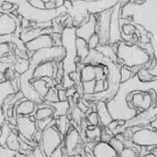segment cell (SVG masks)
<instances>
[{
	"label": "cell",
	"instance_id": "obj_1",
	"mask_svg": "<svg viewBox=\"0 0 157 157\" xmlns=\"http://www.w3.org/2000/svg\"><path fill=\"white\" fill-rule=\"evenodd\" d=\"M117 62L116 63L122 66H144L151 60L148 53L137 43L128 45L123 41H120L117 45Z\"/></svg>",
	"mask_w": 157,
	"mask_h": 157
},
{
	"label": "cell",
	"instance_id": "obj_2",
	"mask_svg": "<svg viewBox=\"0 0 157 157\" xmlns=\"http://www.w3.org/2000/svg\"><path fill=\"white\" fill-rule=\"evenodd\" d=\"M75 28L66 27L61 33L62 46L65 51L64 58L62 61L64 74H70L76 70V50H75Z\"/></svg>",
	"mask_w": 157,
	"mask_h": 157
},
{
	"label": "cell",
	"instance_id": "obj_3",
	"mask_svg": "<svg viewBox=\"0 0 157 157\" xmlns=\"http://www.w3.org/2000/svg\"><path fill=\"white\" fill-rule=\"evenodd\" d=\"M65 51L62 45L52 46L38 50L32 53L29 60V67L35 68L39 63L45 62H62L64 58Z\"/></svg>",
	"mask_w": 157,
	"mask_h": 157
},
{
	"label": "cell",
	"instance_id": "obj_4",
	"mask_svg": "<svg viewBox=\"0 0 157 157\" xmlns=\"http://www.w3.org/2000/svg\"><path fill=\"white\" fill-rule=\"evenodd\" d=\"M63 142V136L53 125L48 126L42 131L41 135V154L44 157H50L52 153L61 145Z\"/></svg>",
	"mask_w": 157,
	"mask_h": 157
},
{
	"label": "cell",
	"instance_id": "obj_5",
	"mask_svg": "<svg viewBox=\"0 0 157 157\" xmlns=\"http://www.w3.org/2000/svg\"><path fill=\"white\" fill-rule=\"evenodd\" d=\"M121 6L118 3L111 8L110 13V20H109V44H117L121 40V25H120V17H121Z\"/></svg>",
	"mask_w": 157,
	"mask_h": 157
},
{
	"label": "cell",
	"instance_id": "obj_6",
	"mask_svg": "<svg viewBox=\"0 0 157 157\" xmlns=\"http://www.w3.org/2000/svg\"><path fill=\"white\" fill-rule=\"evenodd\" d=\"M110 13H111V8L102 11L99 14L96 15L97 17L96 33L99 38L100 44H109Z\"/></svg>",
	"mask_w": 157,
	"mask_h": 157
},
{
	"label": "cell",
	"instance_id": "obj_7",
	"mask_svg": "<svg viewBox=\"0 0 157 157\" xmlns=\"http://www.w3.org/2000/svg\"><path fill=\"white\" fill-rule=\"evenodd\" d=\"M132 141L138 146H156V131L151 128L139 129L133 132Z\"/></svg>",
	"mask_w": 157,
	"mask_h": 157
},
{
	"label": "cell",
	"instance_id": "obj_8",
	"mask_svg": "<svg viewBox=\"0 0 157 157\" xmlns=\"http://www.w3.org/2000/svg\"><path fill=\"white\" fill-rule=\"evenodd\" d=\"M16 124L17 127V130L20 133V136L23 138L31 141L34 132L37 131L36 128V120L35 117L29 116H18L16 121Z\"/></svg>",
	"mask_w": 157,
	"mask_h": 157
},
{
	"label": "cell",
	"instance_id": "obj_9",
	"mask_svg": "<svg viewBox=\"0 0 157 157\" xmlns=\"http://www.w3.org/2000/svg\"><path fill=\"white\" fill-rule=\"evenodd\" d=\"M52 46H54V44L51 37V34H41L39 37L35 38L34 40L27 42L25 44V49L27 51V53L29 59L34 52L43 49V48L52 47Z\"/></svg>",
	"mask_w": 157,
	"mask_h": 157
},
{
	"label": "cell",
	"instance_id": "obj_10",
	"mask_svg": "<svg viewBox=\"0 0 157 157\" xmlns=\"http://www.w3.org/2000/svg\"><path fill=\"white\" fill-rule=\"evenodd\" d=\"M97 17L96 15H89L88 18L82 22L77 28H75V36L87 41V40L96 33Z\"/></svg>",
	"mask_w": 157,
	"mask_h": 157
},
{
	"label": "cell",
	"instance_id": "obj_11",
	"mask_svg": "<svg viewBox=\"0 0 157 157\" xmlns=\"http://www.w3.org/2000/svg\"><path fill=\"white\" fill-rule=\"evenodd\" d=\"M57 72V63L56 62H45L39 63L33 70L32 78L39 79L44 77L55 78Z\"/></svg>",
	"mask_w": 157,
	"mask_h": 157
},
{
	"label": "cell",
	"instance_id": "obj_12",
	"mask_svg": "<svg viewBox=\"0 0 157 157\" xmlns=\"http://www.w3.org/2000/svg\"><path fill=\"white\" fill-rule=\"evenodd\" d=\"M94 157H118V153L109 143L98 142L94 145L92 150Z\"/></svg>",
	"mask_w": 157,
	"mask_h": 157
},
{
	"label": "cell",
	"instance_id": "obj_13",
	"mask_svg": "<svg viewBox=\"0 0 157 157\" xmlns=\"http://www.w3.org/2000/svg\"><path fill=\"white\" fill-rule=\"evenodd\" d=\"M53 30H52L51 28L48 29H40V28H34V29H25L24 30L21 31L19 34V39L23 43H27L35 38L39 37L41 34H51L52 33Z\"/></svg>",
	"mask_w": 157,
	"mask_h": 157
},
{
	"label": "cell",
	"instance_id": "obj_14",
	"mask_svg": "<svg viewBox=\"0 0 157 157\" xmlns=\"http://www.w3.org/2000/svg\"><path fill=\"white\" fill-rule=\"evenodd\" d=\"M35 109H36V103L23 97L20 98L19 101L16 102L15 111L16 114L18 116H29L32 115Z\"/></svg>",
	"mask_w": 157,
	"mask_h": 157
},
{
	"label": "cell",
	"instance_id": "obj_15",
	"mask_svg": "<svg viewBox=\"0 0 157 157\" xmlns=\"http://www.w3.org/2000/svg\"><path fill=\"white\" fill-rule=\"evenodd\" d=\"M80 141V134L78 131L75 128H71L70 131L66 132L65 140H64V151L71 154L73 153Z\"/></svg>",
	"mask_w": 157,
	"mask_h": 157
},
{
	"label": "cell",
	"instance_id": "obj_16",
	"mask_svg": "<svg viewBox=\"0 0 157 157\" xmlns=\"http://www.w3.org/2000/svg\"><path fill=\"white\" fill-rule=\"evenodd\" d=\"M97 114L98 116L99 119V123L102 126H108L112 121L113 119L111 118L108 107H107V103L103 100L98 101V103L97 104Z\"/></svg>",
	"mask_w": 157,
	"mask_h": 157
},
{
	"label": "cell",
	"instance_id": "obj_17",
	"mask_svg": "<svg viewBox=\"0 0 157 157\" xmlns=\"http://www.w3.org/2000/svg\"><path fill=\"white\" fill-rule=\"evenodd\" d=\"M16 23L8 14H3L0 16V35L12 34L16 30Z\"/></svg>",
	"mask_w": 157,
	"mask_h": 157
},
{
	"label": "cell",
	"instance_id": "obj_18",
	"mask_svg": "<svg viewBox=\"0 0 157 157\" xmlns=\"http://www.w3.org/2000/svg\"><path fill=\"white\" fill-rule=\"evenodd\" d=\"M75 50H76V56L80 59V61L83 63L86 57L87 56L89 52V48L87 46L86 40L77 38L75 39Z\"/></svg>",
	"mask_w": 157,
	"mask_h": 157
},
{
	"label": "cell",
	"instance_id": "obj_19",
	"mask_svg": "<svg viewBox=\"0 0 157 157\" xmlns=\"http://www.w3.org/2000/svg\"><path fill=\"white\" fill-rule=\"evenodd\" d=\"M53 113H54V109L50 105H40L36 110L34 117L36 121H40V120L53 117Z\"/></svg>",
	"mask_w": 157,
	"mask_h": 157
},
{
	"label": "cell",
	"instance_id": "obj_20",
	"mask_svg": "<svg viewBox=\"0 0 157 157\" xmlns=\"http://www.w3.org/2000/svg\"><path fill=\"white\" fill-rule=\"evenodd\" d=\"M34 88V90L38 93V95L43 99V98L45 97V95L47 94L49 87L46 84V82L44 81V79L42 78H39V79H33L31 78L29 81Z\"/></svg>",
	"mask_w": 157,
	"mask_h": 157
},
{
	"label": "cell",
	"instance_id": "obj_21",
	"mask_svg": "<svg viewBox=\"0 0 157 157\" xmlns=\"http://www.w3.org/2000/svg\"><path fill=\"white\" fill-rule=\"evenodd\" d=\"M47 105H50L51 107L53 108L54 113H53V118H57L60 116H64L66 115L68 109H69V103L68 101H57L54 103H48Z\"/></svg>",
	"mask_w": 157,
	"mask_h": 157
},
{
	"label": "cell",
	"instance_id": "obj_22",
	"mask_svg": "<svg viewBox=\"0 0 157 157\" xmlns=\"http://www.w3.org/2000/svg\"><path fill=\"white\" fill-rule=\"evenodd\" d=\"M80 78L82 82L95 80V65L85 64L80 70Z\"/></svg>",
	"mask_w": 157,
	"mask_h": 157
},
{
	"label": "cell",
	"instance_id": "obj_23",
	"mask_svg": "<svg viewBox=\"0 0 157 157\" xmlns=\"http://www.w3.org/2000/svg\"><path fill=\"white\" fill-rule=\"evenodd\" d=\"M55 124H56V129L61 133V135L66 134V132L69 131V129H68L69 128V121H68V119L65 115L57 117V119H55Z\"/></svg>",
	"mask_w": 157,
	"mask_h": 157
},
{
	"label": "cell",
	"instance_id": "obj_24",
	"mask_svg": "<svg viewBox=\"0 0 157 157\" xmlns=\"http://www.w3.org/2000/svg\"><path fill=\"white\" fill-rule=\"evenodd\" d=\"M101 129L98 126H88L86 131V136L91 141H98L100 142V135H101Z\"/></svg>",
	"mask_w": 157,
	"mask_h": 157
},
{
	"label": "cell",
	"instance_id": "obj_25",
	"mask_svg": "<svg viewBox=\"0 0 157 157\" xmlns=\"http://www.w3.org/2000/svg\"><path fill=\"white\" fill-rule=\"evenodd\" d=\"M29 68V59H19L14 64V71L18 75L24 74Z\"/></svg>",
	"mask_w": 157,
	"mask_h": 157
},
{
	"label": "cell",
	"instance_id": "obj_26",
	"mask_svg": "<svg viewBox=\"0 0 157 157\" xmlns=\"http://www.w3.org/2000/svg\"><path fill=\"white\" fill-rule=\"evenodd\" d=\"M136 75H137L138 79L141 82H144V83H148V82H152V81L156 80V77H155L152 75H150L148 69L144 68V66L140 69V71L138 72V74Z\"/></svg>",
	"mask_w": 157,
	"mask_h": 157
},
{
	"label": "cell",
	"instance_id": "obj_27",
	"mask_svg": "<svg viewBox=\"0 0 157 157\" xmlns=\"http://www.w3.org/2000/svg\"><path fill=\"white\" fill-rule=\"evenodd\" d=\"M43 100L46 104L54 103V102L59 101L58 100V95H57V89L55 87H50L47 94L43 98Z\"/></svg>",
	"mask_w": 157,
	"mask_h": 157
},
{
	"label": "cell",
	"instance_id": "obj_28",
	"mask_svg": "<svg viewBox=\"0 0 157 157\" xmlns=\"http://www.w3.org/2000/svg\"><path fill=\"white\" fill-rule=\"evenodd\" d=\"M6 143L7 144V146L10 151H16V150L19 149V144H18L17 137L12 132H10V134L8 135Z\"/></svg>",
	"mask_w": 157,
	"mask_h": 157
},
{
	"label": "cell",
	"instance_id": "obj_29",
	"mask_svg": "<svg viewBox=\"0 0 157 157\" xmlns=\"http://www.w3.org/2000/svg\"><path fill=\"white\" fill-rule=\"evenodd\" d=\"M132 76L133 75L131 72L130 67H127L124 65L121 66V68H120V82L121 83H124V82L130 80Z\"/></svg>",
	"mask_w": 157,
	"mask_h": 157
},
{
	"label": "cell",
	"instance_id": "obj_30",
	"mask_svg": "<svg viewBox=\"0 0 157 157\" xmlns=\"http://www.w3.org/2000/svg\"><path fill=\"white\" fill-rule=\"evenodd\" d=\"M109 87V83L106 79H101V80H96L95 83V88H94V94H98L101 93L105 90H107Z\"/></svg>",
	"mask_w": 157,
	"mask_h": 157
},
{
	"label": "cell",
	"instance_id": "obj_31",
	"mask_svg": "<svg viewBox=\"0 0 157 157\" xmlns=\"http://www.w3.org/2000/svg\"><path fill=\"white\" fill-rule=\"evenodd\" d=\"M95 83H96V80L82 82L83 94H84V95H92V94H94Z\"/></svg>",
	"mask_w": 157,
	"mask_h": 157
},
{
	"label": "cell",
	"instance_id": "obj_32",
	"mask_svg": "<svg viewBox=\"0 0 157 157\" xmlns=\"http://www.w3.org/2000/svg\"><path fill=\"white\" fill-rule=\"evenodd\" d=\"M87 46L89 48V50H95L98 47V45L100 44V40H99V38L98 36L97 33L93 34L88 40H87Z\"/></svg>",
	"mask_w": 157,
	"mask_h": 157
},
{
	"label": "cell",
	"instance_id": "obj_33",
	"mask_svg": "<svg viewBox=\"0 0 157 157\" xmlns=\"http://www.w3.org/2000/svg\"><path fill=\"white\" fill-rule=\"evenodd\" d=\"M109 144L112 146V148H113L118 154L124 148V144H123V142H121V140H119V139L116 138V137H112Z\"/></svg>",
	"mask_w": 157,
	"mask_h": 157
},
{
	"label": "cell",
	"instance_id": "obj_34",
	"mask_svg": "<svg viewBox=\"0 0 157 157\" xmlns=\"http://www.w3.org/2000/svg\"><path fill=\"white\" fill-rule=\"evenodd\" d=\"M121 30L122 33L127 34V35H133L136 31L135 25L133 23H126L123 24L121 28Z\"/></svg>",
	"mask_w": 157,
	"mask_h": 157
},
{
	"label": "cell",
	"instance_id": "obj_35",
	"mask_svg": "<svg viewBox=\"0 0 157 157\" xmlns=\"http://www.w3.org/2000/svg\"><path fill=\"white\" fill-rule=\"evenodd\" d=\"M119 157H138V153L132 148H126L124 147L119 154Z\"/></svg>",
	"mask_w": 157,
	"mask_h": 157
},
{
	"label": "cell",
	"instance_id": "obj_36",
	"mask_svg": "<svg viewBox=\"0 0 157 157\" xmlns=\"http://www.w3.org/2000/svg\"><path fill=\"white\" fill-rule=\"evenodd\" d=\"M60 83L62 84V86H63V87L64 89H67L69 87L75 86V82L72 80V78L69 76V74H64Z\"/></svg>",
	"mask_w": 157,
	"mask_h": 157
},
{
	"label": "cell",
	"instance_id": "obj_37",
	"mask_svg": "<svg viewBox=\"0 0 157 157\" xmlns=\"http://www.w3.org/2000/svg\"><path fill=\"white\" fill-rule=\"evenodd\" d=\"M86 121L89 126H98L99 124V119H98L97 112L94 111V112H91L90 114H88Z\"/></svg>",
	"mask_w": 157,
	"mask_h": 157
},
{
	"label": "cell",
	"instance_id": "obj_38",
	"mask_svg": "<svg viewBox=\"0 0 157 157\" xmlns=\"http://www.w3.org/2000/svg\"><path fill=\"white\" fill-rule=\"evenodd\" d=\"M107 76L104 74L103 70V65L98 64L95 65V80H101V79H106Z\"/></svg>",
	"mask_w": 157,
	"mask_h": 157
},
{
	"label": "cell",
	"instance_id": "obj_39",
	"mask_svg": "<svg viewBox=\"0 0 157 157\" xmlns=\"http://www.w3.org/2000/svg\"><path fill=\"white\" fill-rule=\"evenodd\" d=\"M1 131H2V134H1V137H0V144H6V139H7L8 135L10 134L11 131H10L9 127L6 126V125H3Z\"/></svg>",
	"mask_w": 157,
	"mask_h": 157
},
{
	"label": "cell",
	"instance_id": "obj_40",
	"mask_svg": "<svg viewBox=\"0 0 157 157\" xmlns=\"http://www.w3.org/2000/svg\"><path fill=\"white\" fill-rule=\"evenodd\" d=\"M10 52V46L8 42L0 43V58L6 56Z\"/></svg>",
	"mask_w": 157,
	"mask_h": 157
},
{
	"label": "cell",
	"instance_id": "obj_41",
	"mask_svg": "<svg viewBox=\"0 0 157 157\" xmlns=\"http://www.w3.org/2000/svg\"><path fill=\"white\" fill-rule=\"evenodd\" d=\"M32 6L36 7V8H40V9H45V4L41 1V0H30L29 2Z\"/></svg>",
	"mask_w": 157,
	"mask_h": 157
},
{
	"label": "cell",
	"instance_id": "obj_42",
	"mask_svg": "<svg viewBox=\"0 0 157 157\" xmlns=\"http://www.w3.org/2000/svg\"><path fill=\"white\" fill-rule=\"evenodd\" d=\"M72 115H73V117L75 118V120L76 121H78V122H79V121L84 117L83 112H82L78 108H75V109H74Z\"/></svg>",
	"mask_w": 157,
	"mask_h": 157
},
{
	"label": "cell",
	"instance_id": "obj_43",
	"mask_svg": "<svg viewBox=\"0 0 157 157\" xmlns=\"http://www.w3.org/2000/svg\"><path fill=\"white\" fill-rule=\"evenodd\" d=\"M14 6H15V4L11 3L10 1H4L1 5V8L6 11H10L14 8Z\"/></svg>",
	"mask_w": 157,
	"mask_h": 157
},
{
	"label": "cell",
	"instance_id": "obj_44",
	"mask_svg": "<svg viewBox=\"0 0 157 157\" xmlns=\"http://www.w3.org/2000/svg\"><path fill=\"white\" fill-rule=\"evenodd\" d=\"M57 95H58V100L59 101H66L67 97H66V91L65 89H58L57 90Z\"/></svg>",
	"mask_w": 157,
	"mask_h": 157
},
{
	"label": "cell",
	"instance_id": "obj_45",
	"mask_svg": "<svg viewBox=\"0 0 157 157\" xmlns=\"http://www.w3.org/2000/svg\"><path fill=\"white\" fill-rule=\"evenodd\" d=\"M63 147H62V145H60L52 153L50 157H63Z\"/></svg>",
	"mask_w": 157,
	"mask_h": 157
},
{
	"label": "cell",
	"instance_id": "obj_46",
	"mask_svg": "<svg viewBox=\"0 0 157 157\" xmlns=\"http://www.w3.org/2000/svg\"><path fill=\"white\" fill-rule=\"evenodd\" d=\"M41 135H42V131L37 130V131L34 132L32 139H34V141H35V142L40 143V140H41Z\"/></svg>",
	"mask_w": 157,
	"mask_h": 157
},
{
	"label": "cell",
	"instance_id": "obj_47",
	"mask_svg": "<svg viewBox=\"0 0 157 157\" xmlns=\"http://www.w3.org/2000/svg\"><path fill=\"white\" fill-rule=\"evenodd\" d=\"M65 91H66V97H67V98H73V96L76 93L75 86L69 87V88L65 89Z\"/></svg>",
	"mask_w": 157,
	"mask_h": 157
},
{
	"label": "cell",
	"instance_id": "obj_48",
	"mask_svg": "<svg viewBox=\"0 0 157 157\" xmlns=\"http://www.w3.org/2000/svg\"><path fill=\"white\" fill-rule=\"evenodd\" d=\"M20 25H21V28L22 29H28L30 26V22L27 18H22L21 19V22H20Z\"/></svg>",
	"mask_w": 157,
	"mask_h": 157
},
{
	"label": "cell",
	"instance_id": "obj_49",
	"mask_svg": "<svg viewBox=\"0 0 157 157\" xmlns=\"http://www.w3.org/2000/svg\"><path fill=\"white\" fill-rule=\"evenodd\" d=\"M131 2H133V3H136V4H141L144 2V0H131Z\"/></svg>",
	"mask_w": 157,
	"mask_h": 157
},
{
	"label": "cell",
	"instance_id": "obj_50",
	"mask_svg": "<svg viewBox=\"0 0 157 157\" xmlns=\"http://www.w3.org/2000/svg\"><path fill=\"white\" fill-rule=\"evenodd\" d=\"M86 157H94V156H93V155H92V154H88V153H86Z\"/></svg>",
	"mask_w": 157,
	"mask_h": 157
},
{
	"label": "cell",
	"instance_id": "obj_51",
	"mask_svg": "<svg viewBox=\"0 0 157 157\" xmlns=\"http://www.w3.org/2000/svg\"><path fill=\"white\" fill-rule=\"evenodd\" d=\"M88 1H94V0H88Z\"/></svg>",
	"mask_w": 157,
	"mask_h": 157
},
{
	"label": "cell",
	"instance_id": "obj_52",
	"mask_svg": "<svg viewBox=\"0 0 157 157\" xmlns=\"http://www.w3.org/2000/svg\"><path fill=\"white\" fill-rule=\"evenodd\" d=\"M76 157H79V156H76Z\"/></svg>",
	"mask_w": 157,
	"mask_h": 157
}]
</instances>
